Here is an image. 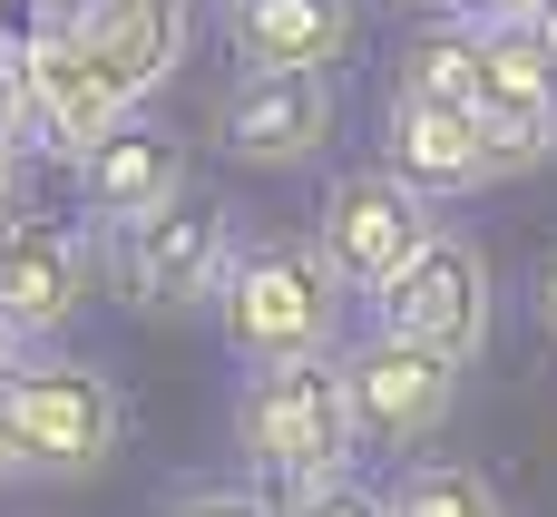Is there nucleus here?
<instances>
[{
	"label": "nucleus",
	"instance_id": "1",
	"mask_svg": "<svg viewBox=\"0 0 557 517\" xmlns=\"http://www.w3.org/2000/svg\"><path fill=\"white\" fill-rule=\"evenodd\" d=\"M362 430H352V391L333 352H294V362H245L235 381V459L255 489L294 499L333 469H352Z\"/></svg>",
	"mask_w": 557,
	"mask_h": 517
},
{
	"label": "nucleus",
	"instance_id": "2",
	"mask_svg": "<svg viewBox=\"0 0 557 517\" xmlns=\"http://www.w3.org/2000/svg\"><path fill=\"white\" fill-rule=\"evenodd\" d=\"M206 313L225 323L235 362H294V352H333L352 332V283L304 235H235Z\"/></svg>",
	"mask_w": 557,
	"mask_h": 517
},
{
	"label": "nucleus",
	"instance_id": "3",
	"mask_svg": "<svg viewBox=\"0 0 557 517\" xmlns=\"http://www.w3.org/2000/svg\"><path fill=\"white\" fill-rule=\"evenodd\" d=\"M0 420L29 459V479H98L127 440V401L98 362H69L49 342H20V362L0 371Z\"/></svg>",
	"mask_w": 557,
	"mask_h": 517
},
{
	"label": "nucleus",
	"instance_id": "4",
	"mask_svg": "<svg viewBox=\"0 0 557 517\" xmlns=\"http://www.w3.org/2000/svg\"><path fill=\"white\" fill-rule=\"evenodd\" d=\"M108 244V274L137 313L176 323V313H206L215 283H225V254H235V205L206 196V186H176L166 205H147L137 225L98 235Z\"/></svg>",
	"mask_w": 557,
	"mask_h": 517
},
{
	"label": "nucleus",
	"instance_id": "5",
	"mask_svg": "<svg viewBox=\"0 0 557 517\" xmlns=\"http://www.w3.org/2000/svg\"><path fill=\"white\" fill-rule=\"evenodd\" d=\"M10 59H20V108H29V147L39 156H59V166H78L137 98L108 78V59L78 39V10L69 0H39L29 20H20V39H10Z\"/></svg>",
	"mask_w": 557,
	"mask_h": 517
},
{
	"label": "nucleus",
	"instance_id": "6",
	"mask_svg": "<svg viewBox=\"0 0 557 517\" xmlns=\"http://www.w3.org/2000/svg\"><path fill=\"white\" fill-rule=\"evenodd\" d=\"M333 362H343V391H352V430H362V450H392V459H411V450H431L441 430H450V401H460V362H441L431 342H401V332H343L333 342Z\"/></svg>",
	"mask_w": 557,
	"mask_h": 517
},
{
	"label": "nucleus",
	"instance_id": "7",
	"mask_svg": "<svg viewBox=\"0 0 557 517\" xmlns=\"http://www.w3.org/2000/svg\"><path fill=\"white\" fill-rule=\"evenodd\" d=\"M343 127V68H235V88L215 98V147L255 176L313 166Z\"/></svg>",
	"mask_w": 557,
	"mask_h": 517
},
{
	"label": "nucleus",
	"instance_id": "8",
	"mask_svg": "<svg viewBox=\"0 0 557 517\" xmlns=\"http://www.w3.org/2000/svg\"><path fill=\"white\" fill-rule=\"evenodd\" d=\"M431 196L411 186V176H392V166H343L333 186H323V205H313V244H323V264L372 303L421 244H431Z\"/></svg>",
	"mask_w": 557,
	"mask_h": 517
},
{
	"label": "nucleus",
	"instance_id": "9",
	"mask_svg": "<svg viewBox=\"0 0 557 517\" xmlns=\"http://www.w3.org/2000/svg\"><path fill=\"white\" fill-rule=\"evenodd\" d=\"M372 323L401 342H431L441 362H480L490 342V254L460 225H431V244L372 293Z\"/></svg>",
	"mask_w": 557,
	"mask_h": 517
},
{
	"label": "nucleus",
	"instance_id": "10",
	"mask_svg": "<svg viewBox=\"0 0 557 517\" xmlns=\"http://www.w3.org/2000/svg\"><path fill=\"white\" fill-rule=\"evenodd\" d=\"M98 274H108V244H98L88 215H78V225L29 215V225L0 244V323H10L20 342H59V332L78 323V303L98 293Z\"/></svg>",
	"mask_w": 557,
	"mask_h": 517
},
{
	"label": "nucleus",
	"instance_id": "11",
	"mask_svg": "<svg viewBox=\"0 0 557 517\" xmlns=\"http://www.w3.org/2000/svg\"><path fill=\"white\" fill-rule=\"evenodd\" d=\"M78 176V205H88V225L98 235H117V225H137L147 205H166L176 186H186V137L166 127V117H147V98L69 166Z\"/></svg>",
	"mask_w": 557,
	"mask_h": 517
},
{
	"label": "nucleus",
	"instance_id": "12",
	"mask_svg": "<svg viewBox=\"0 0 557 517\" xmlns=\"http://www.w3.org/2000/svg\"><path fill=\"white\" fill-rule=\"evenodd\" d=\"M382 166L411 176L431 205L480 196V186H490L480 108H470V98H411V88H392V108H382Z\"/></svg>",
	"mask_w": 557,
	"mask_h": 517
},
{
	"label": "nucleus",
	"instance_id": "13",
	"mask_svg": "<svg viewBox=\"0 0 557 517\" xmlns=\"http://www.w3.org/2000/svg\"><path fill=\"white\" fill-rule=\"evenodd\" d=\"M69 10L127 98H157L186 59V29H196V0H69Z\"/></svg>",
	"mask_w": 557,
	"mask_h": 517
},
{
	"label": "nucleus",
	"instance_id": "14",
	"mask_svg": "<svg viewBox=\"0 0 557 517\" xmlns=\"http://www.w3.org/2000/svg\"><path fill=\"white\" fill-rule=\"evenodd\" d=\"M235 68H343L352 59V0H225Z\"/></svg>",
	"mask_w": 557,
	"mask_h": 517
},
{
	"label": "nucleus",
	"instance_id": "15",
	"mask_svg": "<svg viewBox=\"0 0 557 517\" xmlns=\"http://www.w3.org/2000/svg\"><path fill=\"white\" fill-rule=\"evenodd\" d=\"M470 108H480V117H548V127H557V49L529 29V20L480 29V78H470Z\"/></svg>",
	"mask_w": 557,
	"mask_h": 517
},
{
	"label": "nucleus",
	"instance_id": "16",
	"mask_svg": "<svg viewBox=\"0 0 557 517\" xmlns=\"http://www.w3.org/2000/svg\"><path fill=\"white\" fill-rule=\"evenodd\" d=\"M470 78H480V29L450 10H421V29L401 39V88L411 98H470Z\"/></svg>",
	"mask_w": 557,
	"mask_h": 517
},
{
	"label": "nucleus",
	"instance_id": "17",
	"mask_svg": "<svg viewBox=\"0 0 557 517\" xmlns=\"http://www.w3.org/2000/svg\"><path fill=\"white\" fill-rule=\"evenodd\" d=\"M392 517H509V499L490 489V469H470V459H421V450H411V469H401V489H392Z\"/></svg>",
	"mask_w": 557,
	"mask_h": 517
},
{
	"label": "nucleus",
	"instance_id": "18",
	"mask_svg": "<svg viewBox=\"0 0 557 517\" xmlns=\"http://www.w3.org/2000/svg\"><path fill=\"white\" fill-rule=\"evenodd\" d=\"M274 508L284 517H392V489H362L352 469H333V479H313V489H294Z\"/></svg>",
	"mask_w": 557,
	"mask_h": 517
},
{
	"label": "nucleus",
	"instance_id": "19",
	"mask_svg": "<svg viewBox=\"0 0 557 517\" xmlns=\"http://www.w3.org/2000/svg\"><path fill=\"white\" fill-rule=\"evenodd\" d=\"M157 517H284V508H274V489H255V479H196V489H176Z\"/></svg>",
	"mask_w": 557,
	"mask_h": 517
},
{
	"label": "nucleus",
	"instance_id": "20",
	"mask_svg": "<svg viewBox=\"0 0 557 517\" xmlns=\"http://www.w3.org/2000/svg\"><path fill=\"white\" fill-rule=\"evenodd\" d=\"M0 156H29V108H20V59L0 39Z\"/></svg>",
	"mask_w": 557,
	"mask_h": 517
},
{
	"label": "nucleus",
	"instance_id": "21",
	"mask_svg": "<svg viewBox=\"0 0 557 517\" xmlns=\"http://www.w3.org/2000/svg\"><path fill=\"white\" fill-rule=\"evenodd\" d=\"M450 20H470V29H499V20H529L539 0H441Z\"/></svg>",
	"mask_w": 557,
	"mask_h": 517
},
{
	"label": "nucleus",
	"instance_id": "22",
	"mask_svg": "<svg viewBox=\"0 0 557 517\" xmlns=\"http://www.w3.org/2000/svg\"><path fill=\"white\" fill-rule=\"evenodd\" d=\"M29 225V186H20V156H0V244Z\"/></svg>",
	"mask_w": 557,
	"mask_h": 517
},
{
	"label": "nucleus",
	"instance_id": "23",
	"mask_svg": "<svg viewBox=\"0 0 557 517\" xmlns=\"http://www.w3.org/2000/svg\"><path fill=\"white\" fill-rule=\"evenodd\" d=\"M529 303H539V323H548V342H557V254H539V274H529Z\"/></svg>",
	"mask_w": 557,
	"mask_h": 517
},
{
	"label": "nucleus",
	"instance_id": "24",
	"mask_svg": "<svg viewBox=\"0 0 557 517\" xmlns=\"http://www.w3.org/2000/svg\"><path fill=\"white\" fill-rule=\"evenodd\" d=\"M20 479H29V459H20V440H10V420H0V499H10Z\"/></svg>",
	"mask_w": 557,
	"mask_h": 517
},
{
	"label": "nucleus",
	"instance_id": "25",
	"mask_svg": "<svg viewBox=\"0 0 557 517\" xmlns=\"http://www.w3.org/2000/svg\"><path fill=\"white\" fill-rule=\"evenodd\" d=\"M529 29H539V39L557 49V0H539V10H529Z\"/></svg>",
	"mask_w": 557,
	"mask_h": 517
},
{
	"label": "nucleus",
	"instance_id": "26",
	"mask_svg": "<svg viewBox=\"0 0 557 517\" xmlns=\"http://www.w3.org/2000/svg\"><path fill=\"white\" fill-rule=\"evenodd\" d=\"M10 362H20V332H10V323H0V371H10Z\"/></svg>",
	"mask_w": 557,
	"mask_h": 517
},
{
	"label": "nucleus",
	"instance_id": "27",
	"mask_svg": "<svg viewBox=\"0 0 557 517\" xmlns=\"http://www.w3.org/2000/svg\"><path fill=\"white\" fill-rule=\"evenodd\" d=\"M392 10H411V20H421V10H441V0H392Z\"/></svg>",
	"mask_w": 557,
	"mask_h": 517
},
{
	"label": "nucleus",
	"instance_id": "28",
	"mask_svg": "<svg viewBox=\"0 0 557 517\" xmlns=\"http://www.w3.org/2000/svg\"><path fill=\"white\" fill-rule=\"evenodd\" d=\"M0 39H10V20H0Z\"/></svg>",
	"mask_w": 557,
	"mask_h": 517
},
{
	"label": "nucleus",
	"instance_id": "29",
	"mask_svg": "<svg viewBox=\"0 0 557 517\" xmlns=\"http://www.w3.org/2000/svg\"><path fill=\"white\" fill-rule=\"evenodd\" d=\"M215 10H225V0H215Z\"/></svg>",
	"mask_w": 557,
	"mask_h": 517
}]
</instances>
